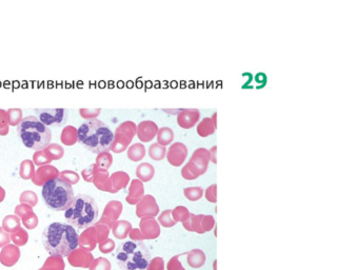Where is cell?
Returning <instances> with one entry per match:
<instances>
[{"label": "cell", "instance_id": "6da1fadb", "mask_svg": "<svg viewBox=\"0 0 337 270\" xmlns=\"http://www.w3.org/2000/svg\"><path fill=\"white\" fill-rule=\"evenodd\" d=\"M42 244L51 256L67 258L79 246V235L69 224L53 223L42 232Z\"/></svg>", "mask_w": 337, "mask_h": 270}, {"label": "cell", "instance_id": "7a4b0ae2", "mask_svg": "<svg viewBox=\"0 0 337 270\" xmlns=\"http://www.w3.org/2000/svg\"><path fill=\"white\" fill-rule=\"evenodd\" d=\"M77 138L85 149L93 153H101L111 148L114 134L103 121L97 118H90L80 125Z\"/></svg>", "mask_w": 337, "mask_h": 270}, {"label": "cell", "instance_id": "3957f363", "mask_svg": "<svg viewBox=\"0 0 337 270\" xmlns=\"http://www.w3.org/2000/svg\"><path fill=\"white\" fill-rule=\"evenodd\" d=\"M98 213L96 201L90 195L78 193L74 197L72 204L65 210L64 217L67 224L73 228L84 230L95 224Z\"/></svg>", "mask_w": 337, "mask_h": 270}, {"label": "cell", "instance_id": "277c9868", "mask_svg": "<svg viewBox=\"0 0 337 270\" xmlns=\"http://www.w3.org/2000/svg\"><path fill=\"white\" fill-rule=\"evenodd\" d=\"M121 270H147L151 262V253L143 241H126L115 252Z\"/></svg>", "mask_w": 337, "mask_h": 270}, {"label": "cell", "instance_id": "5b68a950", "mask_svg": "<svg viewBox=\"0 0 337 270\" xmlns=\"http://www.w3.org/2000/svg\"><path fill=\"white\" fill-rule=\"evenodd\" d=\"M17 133L25 147L32 150H42L52 139V131L36 116L29 115L20 120Z\"/></svg>", "mask_w": 337, "mask_h": 270}, {"label": "cell", "instance_id": "8992f818", "mask_svg": "<svg viewBox=\"0 0 337 270\" xmlns=\"http://www.w3.org/2000/svg\"><path fill=\"white\" fill-rule=\"evenodd\" d=\"M42 194L46 207L54 211H65L75 197L72 186L59 178L46 181L42 187Z\"/></svg>", "mask_w": 337, "mask_h": 270}, {"label": "cell", "instance_id": "52a82bcc", "mask_svg": "<svg viewBox=\"0 0 337 270\" xmlns=\"http://www.w3.org/2000/svg\"><path fill=\"white\" fill-rule=\"evenodd\" d=\"M37 118L48 127H59L63 125L67 118L65 109H35Z\"/></svg>", "mask_w": 337, "mask_h": 270}, {"label": "cell", "instance_id": "ba28073f", "mask_svg": "<svg viewBox=\"0 0 337 270\" xmlns=\"http://www.w3.org/2000/svg\"><path fill=\"white\" fill-rule=\"evenodd\" d=\"M70 265L73 267L90 268L93 263V255L83 249H75L69 256H67Z\"/></svg>", "mask_w": 337, "mask_h": 270}, {"label": "cell", "instance_id": "9c48e42d", "mask_svg": "<svg viewBox=\"0 0 337 270\" xmlns=\"http://www.w3.org/2000/svg\"><path fill=\"white\" fill-rule=\"evenodd\" d=\"M20 252L16 246H6L0 253V262L6 267L15 265L19 260Z\"/></svg>", "mask_w": 337, "mask_h": 270}, {"label": "cell", "instance_id": "30bf717a", "mask_svg": "<svg viewBox=\"0 0 337 270\" xmlns=\"http://www.w3.org/2000/svg\"><path fill=\"white\" fill-rule=\"evenodd\" d=\"M187 261L188 264L192 268H200L206 263V254L199 249H194V250L188 253Z\"/></svg>", "mask_w": 337, "mask_h": 270}, {"label": "cell", "instance_id": "8fae6325", "mask_svg": "<svg viewBox=\"0 0 337 270\" xmlns=\"http://www.w3.org/2000/svg\"><path fill=\"white\" fill-rule=\"evenodd\" d=\"M40 270H64V262L63 258L51 256V258L46 260L45 264Z\"/></svg>", "mask_w": 337, "mask_h": 270}, {"label": "cell", "instance_id": "7c38bea8", "mask_svg": "<svg viewBox=\"0 0 337 270\" xmlns=\"http://www.w3.org/2000/svg\"><path fill=\"white\" fill-rule=\"evenodd\" d=\"M90 270H111V263L105 258H98L93 261Z\"/></svg>", "mask_w": 337, "mask_h": 270}, {"label": "cell", "instance_id": "4fadbf2b", "mask_svg": "<svg viewBox=\"0 0 337 270\" xmlns=\"http://www.w3.org/2000/svg\"><path fill=\"white\" fill-rule=\"evenodd\" d=\"M147 270H165V262L161 258H155L153 259L149 266H147Z\"/></svg>", "mask_w": 337, "mask_h": 270}, {"label": "cell", "instance_id": "5bb4252c", "mask_svg": "<svg viewBox=\"0 0 337 270\" xmlns=\"http://www.w3.org/2000/svg\"><path fill=\"white\" fill-rule=\"evenodd\" d=\"M115 248V243L111 240H106L105 242H101L99 244V250L103 253H110Z\"/></svg>", "mask_w": 337, "mask_h": 270}, {"label": "cell", "instance_id": "9a60e30c", "mask_svg": "<svg viewBox=\"0 0 337 270\" xmlns=\"http://www.w3.org/2000/svg\"><path fill=\"white\" fill-rule=\"evenodd\" d=\"M167 269L168 270H184V267L181 266V263L178 261V256H174V258L168 263Z\"/></svg>", "mask_w": 337, "mask_h": 270}, {"label": "cell", "instance_id": "2e32d148", "mask_svg": "<svg viewBox=\"0 0 337 270\" xmlns=\"http://www.w3.org/2000/svg\"><path fill=\"white\" fill-rule=\"evenodd\" d=\"M10 241V238L8 233H5L2 231V229H0V247H2L3 245L8 244Z\"/></svg>", "mask_w": 337, "mask_h": 270}, {"label": "cell", "instance_id": "e0dca14e", "mask_svg": "<svg viewBox=\"0 0 337 270\" xmlns=\"http://www.w3.org/2000/svg\"><path fill=\"white\" fill-rule=\"evenodd\" d=\"M184 270H185V269H184Z\"/></svg>", "mask_w": 337, "mask_h": 270}]
</instances>
